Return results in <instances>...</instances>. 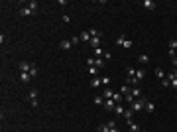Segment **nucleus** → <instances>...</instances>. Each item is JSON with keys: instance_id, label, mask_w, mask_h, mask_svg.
Returning <instances> with one entry per match:
<instances>
[{"instance_id": "35", "label": "nucleus", "mask_w": 177, "mask_h": 132, "mask_svg": "<svg viewBox=\"0 0 177 132\" xmlns=\"http://www.w3.org/2000/svg\"><path fill=\"white\" fill-rule=\"evenodd\" d=\"M161 87H171V81L167 79V77H165V79L161 81Z\"/></svg>"}, {"instance_id": "31", "label": "nucleus", "mask_w": 177, "mask_h": 132, "mask_svg": "<svg viewBox=\"0 0 177 132\" xmlns=\"http://www.w3.org/2000/svg\"><path fill=\"white\" fill-rule=\"evenodd\" d=\"M169 49H175L177 51V40H169Z\"/></svg>"}, {"instance_id": "13", "label": "nucleus", "mask_w": 177, "mask_h": 132, "mask_svg": "<svg viewBox=\"0 0 177 132\" xmlns=\"http://www.w3.org/2000/svg\"><path fill=\"white\" fill-rule=\"evenodd\" d=\"M126 77H128V79L136 77V69H134V67H126Z\"/></svg>"}, {"instance_id": "3", "label": "nucleus", "mask_w": 177, "mask_h": 132, "mask_svg": "<svg viewBox=\"0 0 177 132\" xmlns=\"http://www.w3.org/2000/svg\"><path fill=\"white\" fill-rule=\"evenodd\" d=\"M38 89H30V93H28V101H30V105L32 106H38L39 105V101H38Z\"/></svg>"}, {"instance_id": "17", "label": "nucleus", "mask_w": 177, "mask_h": 132, "mask_svg": "<svg viewBox=\"0 0 177 132\" xmlns=\"http://www.w3.org/2000/svg\"><path fill=\"white\" fill-rule=\"evenodd\" d=\"M156 77H157L159 81L165 79V73H163V69H161V67H157V69H156Z\"/></svg>"}, {"instance_id": "20", "label": "nucleus", "mask_w": 177, "mask_h": 132, "mask_svg": "<svg viewBox=\"0 0 177 132\" xmlns=\"http://www.w3.org/2000/svg\"><path fill=\"white\" fill-rule=\"evenodd\" d=\"M130 93H132V97H134V99H142V93H140V89H138V87H134Z\"/></svg>"}, {"instance_id": "10", "label": "nucleus", "mask_w": 177, "mask_h": 132, "mask_svg": "<svg viewBox=\"0 0 177 132\" xmlns=\"http://www.w3.org/2000/svg\"><path fill=\"white\" fill-rule=\"evenodd\" d=\"M156 6H157V4L154 2V0H144V8H146V10H154Z\"/></svg>"}, {"instance_id": "38", "label": "nucleus", "mask_w": 177, "mask_h": 132, "mask_svg": "<svg viewBox=\"0 0 177 132\" xmlns=\"http://www.w3.org/2000/svg\"><path fill=\"white\" fill-rule=\"evenodd\" d=\"M79 40H81V38H77V36H73V38H71V41H73V46H77V44H79Z\"/></svg>"}, {"instance_id": "6", "label": "nucleus", "mask_w": 177, "mask_h": 132, "mask_svg": "<svg viewBox=\"0 0 177 132\" xmlns=\"http://www.w3.org/2000/svg\"><path fill=\"white\" fill-rule=\"evenodd\" d=\"M102 106H104V111H108V112H110V111H114L116 103H114L112 99H108V101H104V105H102Z\"/></svg>"}, {"instance_id": "5", "label": "nucleus", "mask_w": 177, "mask_h": 132, "mask_svg": "<svg viewBox=\"0 0 177 132\" xmlns=\"http://www.w3.org/2000/svg\"><path fill=\"white\" fill-rule=\"evenodd\" d=\"M95 67H97V69H104L106 67V59L104 57H95Z\"/></svg>"}, {"instance_id": "15", "label": "nucleus", "mask_w": 177, "mask_h": 132, "mask_svg": "<svg viewBox=\"0 0 177 132\" xmlns=\"http://www.w3.org/2000/svg\"><path fill=\"white\" fill-rule=\"evenodd\" d=\"M132 116H134V111H132V108H126L124 111V118L128 120V122H132Z\"/></svg>"}, {"instance_id": "16", "label": "nucleus", "mask_w": 177, "mask_h": 132, "mask_svg": "<svg viewBox=\"0 0 177 132\" xmlns=\"http://www.w3.org/2000/svg\"><path fill=\"white\" fill-rule=\"evenodd\" d=\"M114 114H118V116H124V106H122V105H116V106H114Z\"/></svg>"}, {"instance_id": "11", "label": "nucleus", "mask_w": 177, "mask_h": 132, "mask_svg": "<svg viewBox=\"0 0 177 132\" xmlns=\"http://www.w3.org/2000/svg\"><path fill=\"white\" fill-rule=\"evenodd\" d=\"M20 81H22V83H30V81H32V75H30V73H20Z\"/></svg>"}, {"instance_id": "9", "label": "nucleus", "mask_w": 177, "mask_h": 132, "mask_svg": "<svg viewBox=\"0 0 177 132\" xmlns=\"http://www.w3.org/2000/svg\"><path fill=\"white\" fill-rule=\"evenodd\" d=\"M91 87H102V79H100V77H92L91 79Z\"/></svg>"}, {"instance_id": "26", "label": "nucleus", "mask_w": 177, "mask_h": 132, "mask_svg": "<svg viewBox=\"0 0 177 132\" xmlns=\"http://www.w3.org/2000/svg\"><path fill=\"white\" fill-rule=\"evenodd\" d=\"M106 124H108V128H110L108 132H120V130H118V126L114 124V120H110V122H106Z\"/></svg>"}, {"instance_id": "33", "label": "nucleus", "mask_w": 177, "mask_h": 132, "mask_svg": "<svg viewBox=\"0 0 177 132\" xmlns=\"http://www.w3.org/2000/svg\"><path fill=\"white\" fill-rule=\"evenodd\" d=\"M110 128H108V124H100L98 126V132H108Z\"/></svg>"}, {"instance_id": "1", "label": "nucleus", "mask_w": 177, "mask_h": 132, "mask_svg": "<svg viewBox=\"0 0 177 132\" xmlns=\"http://www.w3.org/2000/svg\"><path fill=\"white\" fill-rule=\"evenodd\" d=\"M38 12V2H28V6L20 8V16H32Z\"/></svg>"}, {"instance_id": "21", "label": "nucleus", "mask_w": 177, "mask_h": 132, "mask_svg": "<svg viewBox=\"0 0 177 132\" xmlns=\"http://www.w3.org/2000/svg\"><path fill=\"white\" fill-rule=\"evenodd\" d=\"M92 103H95V105H104V97H100V95H97V97H95V99H92Z\"/></svg>"}, {"instance_id": "29", "label": "nucleus", "mask_w": 177, "mask_h": 132, "mask_svg": "<svg viewBox=\"0 0 177 132\" xmlns=\"http://www.w3.org/2000/svg\"><path fill=\"white\" fill-rule=\"evenodd\" d=\"M128 126H130V132H140V126L134 124V122H128Z\"/></svg>"}, {"instance_id": "8", "label": "nucleus", "mask_w": 177, "mask_h": 132, "mask_svg": "<svg viewBox=\"0 0 177 132\" xmlns=\"http://www.w3.org/2000/svg\"><path fill=\"white\" fill-rule=\"evenodd\" d=\"M59 46H61V49H71V47H73V41H71V38H69V40H63L61 44H59Z\"/></svg>"}, {"instance_id": "34", "label": "nucleus", "mask_w": 177, "mask_h": 132, "mask_svg": "<svg viewBox=\"0 0 177 132\" xmlns=\"http://www.w3.org/2000/svg\"><path fill=\"white\" fill-rule=\"evenodd\" d=\"M132 46H134V44H132V40H126V41H124V46H122V47H126V49H130Z\"/></svg>"}, {"instance_id": "27", "label": "nucleus", "mask_w": 177, "mask_h": 132, "mask_svg": "<svg viewBox=\"0 0 177 132\" xmlns=\"http://www.w3.org/2000/svg\"><path fill=\"white\" fill-rule=\"evenodd\" d=\"M124 41H126V36H124V34H120V36L116 38V44H118V46H124Z\"/></svg>"}, {"instance_id": "2", "label": "nucleus", "mask_w": 177, "mask_h": 132, "mask_svg": "<svg viewBox=\"0 0 177 132\" xmlns=\"http://www.w3.org/2000/svg\"><path fill=\"white\" fill-rule=\"evenodd\" d=\"M146 101H148V99H136V101L130 105V108H132L134 112H140L142 108H146Z\"/></svg>"}, {"instance_id": "18", "label": "nucleus", "mask_w": 177, "mask_h": 132, "mask_svg": "<svg viewBox=\"0 0 177 132\" xmlns=\"http://www.w3.org/2000/svg\"><path fill=\"white\" fill-rule=\"evenodd\" d=\"M79 38H81V40H83V41H91V40H92V38H91V34H89V30H85V32L81 34Z\"/></svg>"}, {"instance_id": "14", "label": "nucleus", "mask_w": 177, "mask_h": 132, "mask_svg": "<svg viewBox=\"0 0 177 132\" xmlns=\"http://www.w3.org/2000/svg\"><path fill=\"white\" fill-rule=\"evenodd\" d=\"M89 44H91V47H92V49H97V47H100V38H92V40L89 41Z\"/></svg>"}, {"instance_id": "4", "label": "nucleus", "mask_w": 177, "mask_h": 132, "mask_svg": "<svg viewBox=\"0 0 177 132\" xmlns=\"http://www.w3.org/2000/svg\"><path fill=\"white\" fill-rule=\"evenodd\" d=\"M18 69H20V73H30L32 63H30V61H20V63H18Z\"/></svg>"}, {"instance_id": "19", "label": "nucleus", "mask_w": 177, "mask_h": 132, "mask_svg": "<svg viewBox=\"0 0 177 132\" xmlns=\"http://www.w3.org/2000/svg\"><path fill=\"white\" fill-rule=\"evenodd\" d=\"M89 34H91V38H102V32L100 30H95V28L89 30Z\"/></svg>"}, {"instance_id": "22", "label": "nucleus", "mask_w": 177, "mask_h": 132, "mask_svg": "<svg viewBox=\"0 0 177 132\" xmlns=\"http://www.w3.org/2000/svg\"><path fill=\"white\" fill-rule=\"evenodd\" d=\"M146 111H148V112H154V111H156V105H154L151 101H146Z\"/></svg>"}, {"instance_id": "7", "label": "nucleus", "mask_w": 177, "mask_h": 132, "mask_svg": "<svg viewBox=\"0 0 177 132\" xmlns=\"http://www.w3.org/2000/svg\"><path fill=\"white\" fill-rule=\"evenodd\" d=\"M102 97H104V101L112 99V97H114V91H112V89H108V87H104V91H102Z\"/></svg>"}, {"instance_id": "40", "label": "nucleus", "mask_w": 177, "mask_h": 132, "mask_svg": "<svg viewBox=\"0 0 177 132\" xmlns=\"http://www.w3.org/2000/svg\"><path fill=\"white\" fill-rule=\"evenodd\" d=\"M171 65H173V67L177 69V57H173V59H171Z\"/></svg>"}, {"instance_id": "28", "label": "nucleus", "mask_w": 177, "mask_h": 132, "mask_svg": "<svg viewBox=\"0 0 177 132\" xmlns=\"http://www.w3.org/2000/svg\"><path fill=\"white\" fill-rule=\"evenodd\" d=\"M138 61H140V63H148V61H150V55H146V53H142V55L138 57Z\"/></svg>"}, {"instance_id": "12", "label": "nucleus", "mask_w": 177, "mask_h": 132, "mask_svg": "<svg viewBox=\"0 0 177 132\" xmlns=\"http://www.w3.org/2000/svg\"><path fill=\"white\" fill-rule=\"evenodd\" d=\"M92 53H95V55H92V57H104V49H102V47H97V49H92Z\"/></svg>"}, {"instance_id": "24", "label": "nucleus", "mask_w": 177, "mask_h": 132, "mask_svg": "<svg viewBox=\"0 0 177 132\" xmlns=\"http://www.w3.org/2000/svg\"><path fill=\"white\" fill-rule=\"evenodd\" d=\"M144 77H146V71H144V69H136V79L142 81Z\"/></svg>"}, {"instance_id": "23", "label": "nucleus", "mask_w": 177, "mask_h": 132, "mask_svg": "<svg viewBox=\"0 0 177 132\" xmlns=\"http://www.w3.org/2000/svg\"><path fill=\"white\" fill-rule=\"evenodd\" d=\"M87 71H89V75L91 77H97V73H98V69L95 65H91V67H87Z\"/></svg>"}, {"instance_id": "32", "label": "nucleus", "mask_w": 177, "mask_h": 132, "mask_svg": "<svg viewBox=\"0 0 177 132\" xmlns=\"http://www.w3.org/2000/svg\"><path fill=\"white\" fill-rule=\"evenodd\" d=\"M102 79V87H108L110 85V77H100Z\"/></svg>"}, {"instance_id": "36", "label": "nucleus", "mask_w": 177, "mask_h": 132, "mask_svg": "<svg viewBox=\"0 0 177 132\" xmlns=\"http://www.w3.org/2000/svg\"><path fill=\"white\" fill-rule=\"evenodd\" d=\"M167 55L173 59V57H177V51H175V49H169V51H167Z\"/></svg>"}, {"instance_id": "30", "label": "nucleus", "mask_w": 177, "mask_h": 132, "mask_svg": "<svg viewBox=\"0 0 177 132\" xmlns=\"http://www.w3.org/2000/svg\"><path fill=\"white\" fill-rule=\"evenodd\" d=\"M38 67H36V63H32V69H30V75H32V77H36V75H38Z\"/></svg>"}, {"instance_id": "37", "label": "nucleus", "mask_w": 177, "mask_h": 132, "mask_svg": "<svg viewBox=\"0 0 177 132\" xmlns=\"http://www.w3.org/2000/svg\"><path fill=\"white\" fill-rule=\"evenodd\" d=\"M126 81H128V83H130V85H138V83H140V81H138L136 77H132V79H126Z\"/></svg>"}, {"instance_id": "39", "label": "nucleus", "mask_w": 177, "mask_h": 132, "mask_svg": "<svg viewBox=\"0 0 177 132\" xmlns=\"http://www.w3.org/2000/svg\"><path fill=\"white\" fill-rule=\"evenodd\" d=\"M171 87H173V89H175V91H177V79H175V77L171 79Z\"/></svg>"}, {"instance_id": "25", "label": "nucleus", "mask_w": 177, "mask_h": 132, "mask_svg": "<svg viewBox=\"0 0 177 132\" xmlns=\"http://www.w3.org/2000/svg\"><path fill=\"white\" fill-rule=\"evenodd\" d=\"M130 91H132V89H128V85H122V87H120V95H122V97L130 95Z\"/></svg>"}]
</instances>
